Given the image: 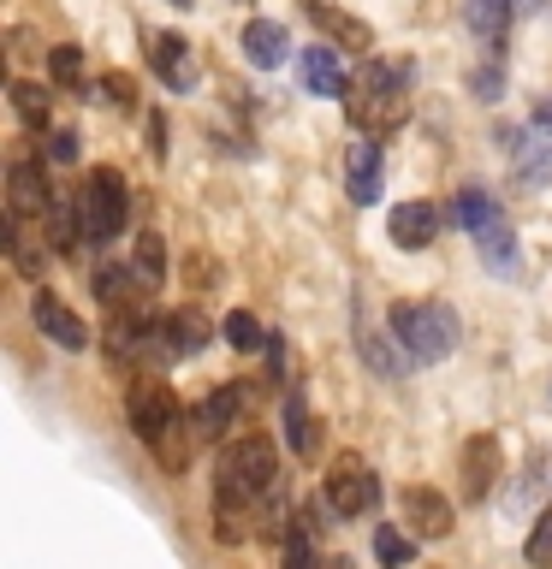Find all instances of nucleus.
Masks as SVG:
<instances>
[{
    "instance_id": "obj_1",
    "label": "nucleus",
    "mask_w": 552,
    "mask_h": 569,
    "mask_svg": "<svg viewBox=\"0 0 552 569\" xmlns=\"http://www.w3.org/2000/svg\"><path fill=\"white\" fill-rule=\"evenodd\" d=\"M345 113L356 131H398L410 119V71L404 66H386V60H368L356 78L345 83Z\"/></svg>"
},
{
    "instance_id": "obj_2",
    "label": "nucleus",
    "mask_w": 552,
    "mask_h": 569,
    "mask_svg": "<svg viewBox=\"0 0 552 569\" xmlns=\"http://www.w3.org/2000/svg\"><path fill=\"white\" fill-rule=\"evenodd\" d=\"M386 327L398 332L404 356H416V362H445V356L457 350V338H463L452 302H392Z\"/></svg>"
},
{
    "instance_id": "obj_3",
    "label": "nucleus",
    "mask_w": 552,
    "mask_h": 569,
    "mask_svg": "<svg viewBox=\"0 0 552 569\" xmlns=\"http://www.w3.org/2000/svg\"><path fill=\"white\" fill-rule=\"evenodd\" d=\"M457 220H463V231L475 238V249H481V261L493 267V273H516V243H511V220H505V208L493 202L487 190H457Z\"/></svg>"
},
{
    "instance_id": "obj_4",
    "label": "nucleus",
    "mask_w": 552,
    "mask_h": 569,
    "mask_svg": "<svg viewBox=\"0 0 552 569\" xmlns=\"http://www.w3.org/2000/svg\"><path fill=\"white\" fill-rule=\"evenodd\" d=\"M220 480L226 487H238V492H274V480H279V451H274V439H262V433H244V439H231L226 451H220Z\"/></svg>"
},
{
    "instance_id": "obj_5",
    "label": "nucleus",
    "mask_w": 552,
    "mask_h": 569,
    "mask_svg": "<svg viewBox=\"0 0 552 569\" xmlns=\"http://www.w3.org/2000/svg\"><path fill=\"white\" fill-rule=\"evenodd\" d=\"M125 213H131V202H125V178L114 167H96V178L83 184V238L114 243L125 231Z\"/></svg>"
},
{
    "instance_id": "obj_6",
    "label": "nucleus",
    "mask_w": 552,
    "mask_h": 569,
    "mask_svg": "<svg viewBox=\"0 0 552 569\" xmlns=\"http://www.w3.org/2000/svg\"><path fill=\"white\" fill-rule=\"evenodd\" d=\"M125 416H131L137 439H149V445H155V439L178 421V398H172V386H167V380H155V373H137L131 391H125Z\"/></svg>"
},
{
    "instance_id": "obj_7",
    "label": "nucleus",
    "mask_w": 552,
    "mask_h": 569,
    "mask_svg": "<svg viewBox=\"0 0 552 569\" xmlns=\"http://www.w3.org/2000/svg\"><path fill=\"white\" fill-rule=\"evenodd\" d=\"M511 167H516V178H523V184H552V101L534 107L529 124L516 131Z\"/></svg>"
},
{
    "instance_id": "obj_8",
    "label": "nucleus",
    "mask_w": 552,
    "mask_h": 569,
    "mask_svg": "<svg viewBox=\"0 0 552 569\" xmlns=\"http://www.w3.org/2000/svg\"><path fill=\"white\" fill-rule=\"evenodd\" d=\"M374 498H381V480H374L356 457H338L333 475H327V505H333V516H368Z\"/></svg>"
},
{
    "instance_id": "obj_9",
    "label": "nucleus",
    "mask_w": 552,
    "mask_h": 569,
    "mask_svg": "<svg viewBox=\"0 0 552 569\" xmlns=\"http://www.w3.org/2000/svg\"><path fill=\"white\" fill-rule=\"evenodd\" d=\"M499 469H505V451H499L493 433H475L463 445V492H470V505H481L499 487Z\"/></svg>"
},
{
    "instance_id": "obj_10",
    "label": "nucleus",
    "mask_w": 552,
    "mask_h": 569,
    "mask_svg": "<svg viewBox=\"0 0 552 569\" xmlns=\"http://www.w3.org/2000/svg\"><path fill=\"white\" fill-rule=\"evenodd\" d=\"M208 439H214V433H208V421H203V409H196V416H190V421H185V416H178V421L167 427V433H160V439H155V457H160V462H167V469H172V475H185V469H190V457H196V451H203V445H208Z\"/></svg>"
},
{
    "instance_id": "obj_11",
    "label": "nucleus",
    "mask_w": 552,
    "mask_h": 569,
    "mask_svg": "<svg viewBox=\"0 0 552 569\" xmlns=\"http://www.w3.org/2000/svg\"><path fill=\"white\" fill-rule=\"evenodd\" d=\"M149 66L160 71V83H167V89H190V83H196L190 42H185V36H172V30L149 36Z\"/></svg>"
},
{
    "instance_id": "obj_12",
    "label": "nucleus",
    "mask_w": 552,
    "mask_h": 569,
    "mask_svg": "<svg viewBox=\"0 0 552 569\" xmlns=\"http://www.w3.org/2000/svg\"><path fill=\"white\" fill-rule=\"evenodd\" d=\"M511 12H516V0H470V7H463V24H470V36L487 53H505Z\"/></svg>"
},
{
    "instance_id": "obj_13",
    "label": "nucleus",
    "mask_w": 552,
    "mask_h": 569,
    "mask_svg": "<svg viewBox=\"0 0 552 569\" xmlns=\"http://www.w3.org/2000/svg\"><path fill=\"white\" fill-rule=\"evenodd\" d=\"M434 231H440V213L427 202H398V208H392V220H386V238L398 249H427V243H434Z\"/></svg>"
},
{
    "instance_id": "obj_14",
    "label": "nucleus",
    "mask_w": 552,
    "mask_h": 569,
    "mask_svg": "<svg viewBox=\"0 0 552 569\" xmlns=\"http://www.w3.org/2000/svg\"><path fill=\"white\" fill-rule=\"evenodd\" d=\"M303 7H309V18L321 24V36H333L338 48H351V53H368L374 48V30L363 24V18L338 12V7H327V0H303Z\"/></svg>"
},
{
    "instance_id": "obj_15",
    "label": "nucleus",
    "mask_w": 552,
    "mask_h": 569,
    "mask_svg": "<svg viewBox=\"0 0 552 569\" xmlns=\"http://www.w3.org/2000/svg\"><path fill=\"white\" fill-rule=\"evenodd\" d=\"M7 184H12V213H18V220H42V213L53 208L48 178H42V167H36V160H18Z\"/></svg>"
},
{
    "instance_id": "obj_16",
    "label": "nucleus",
    "mask_w": 552,
    "mask_h": 569,
    "mask_svg": "<svg viewBox=\"0 0 552 569\" xmlns=\"http://www.w3.org/2000/svg\"><path fill=\"white\" fill-rule=\"evenodd\" d=\"M36 327H42V332H48L60 350H83V345H89V327H83V320L66 309L60 297H48V291L36 297Z\"/></svg>"
},
{
    "instance_id": "obj_17",
    "label": "nucleus",
    "mask_w": 552,
    "mask_h": 569,
    "mask_svg": "<svg viewBox=\"0 0 552 569\" xmlns=\"http://www.w3.org/2000/svg\"><path fill=\"white\" fill-rule=\"evenodd\" d=\"M404 516L416 522V533H427V540H445V533H452V505H445L434 487H404Z\"/></svg>"
},
{
    "instance_id": "obj_18",
    "label": "nucleus",
    "mask_w": 552,
    "mask_h": 569,
    "mask_svg": "<svg viewBox=\"0 0 552 569\" xmlns=\"http://www.w3.org/2000/svg\"><path fill=\"white\" fill-rule=\"evenodd\" d=\"M392 338H398V332H392ZM392 338H386V332H374L368 320L356 315V350H363V362L381 373V380H404V368L416 362V356H398V350H392Z\"/></svg>"
},
{
    "instance_id": "obj_19",
    "label": "nucleus",
    "mask_w": 552,
    "mask_h": 569,
    "mask_svg": "<svg viewBox=\"0 0 552 569\" xmlns=\"http://www.w3.org/2000/svg\"><path fill=\"white\" fill-rule=\"evenodd\" d=\"M345 172H351V202L356 208L381 202V142H351Z\"/></svg>"
},
{
    "instance_id": "obj_20",
    "label": "nucleus",
    "mask_w": 552,
    "mask_h": 569,
    "mask_svg": "<svg viewBox=\"0 0 552 569\" xmlns=\"http://www.w3.org/2000/svg\"><path fill=\"white\" fill-rule=\"evenodd\" d=\"M285 48H292V36H285V24H274V18H256V24L244 30V53H249V66H262V71L285 66Z\"/></svg>"
},
{
    "instance_id": "obj_21",
    "label": "nucleus",
    "mask_w": 552,
    "mask_h": 569,
    "mask_svg": "<svg viewBox=\"0 0 552 569\" xmlns=\"http://www.w3.org/2000/svg\"><path fill=\"white\" fill-rule=\"evenodd\" d=\"M303 83H309V96H345V71H338L333 48H303Z\"/></svg>"
},
{
    "instance_id": "obj_22",
    "label": "nucleus",
    "mask_w": 552,
    "mask_h": 569,
    "mask_svg": "<svg viewBox=\"0 0 552 569\" xmlns=\"http://www.w3.org/2000/svg\"><path fill=\"white\" fill-rule=\"evenodd\" d=\"M244 409H249V398H244V391H238V386H220V391H214V398L203 403V421H208V433H214V439H220V433H231V427L244 421Z\"/></svg>"
},
{
    "instance_id": "obj_23",
    "label": "nucleus",
    "mask_w": 552,
    "mask_h": 569,
    "mask_svg": "<svg viewBox=\"0 0 552 569\" xmlns=\"http://www.w3.org/2000/svg\"><path fill=\"white\" fill-rule=\"evenodd\" d=\"M167 338H172L178 356H196V350L208 345V320L196 315V309H178V315H167Z\"/></svg>"
},
{
    "instance_id": "obj_24",
    "label": "nucleus",
    "mask_w": 552,
    "mask_h": 569,
    "mask_svg": "<svg viewBox=\"0 0 552 569\" xmlns=\"http://www.w3.org/2000/svg\"><path fill=\"white\" fill-rule=\"evenodd\" d=\"M42 226H48V238L42 243H53V249H60V256H71V249H78V238H83V220H78V213H71V202H53L48 213H42Z\"/></svg>"
},
{
    "instance_id": "obj_25",
    "label": "nucleus",
    "mask_w": 552,
    "mask_h": 569,
    "mask_svg": "<svg viewBox=\"0 0 552 569\" xmlns=\"http://www.w3.org/2000/svg\"><path fill=\"white\" fill-rule=\"evenodd\" d=\"M285 439H292V451H297V457H309V451H315V421H309V409H303L297 391H285Z\"/></svg>"
},
{
    "instance_id": "obj_26",
    "label": "nucleus",
    "mask_w": 552,
    "mask_h": 569,
    "mask_svg": "<svg viewBox=\"0 0 552 569\" xmlns=\"http://www.w3.org/2000/svg\"><path fill=\"white\" fill-rule=\"evenodd\" d=\"M12 107L30 131H48V89L42 83H12Z\"/></svg>"
},
{
    "instance_id": "obj_27",
    "label": "nucleus",
    "mask_w": 552,
    "mask_h": 569,
    "mask_svg": "<svg viewBox=\"0 0 552 569\" xmlns=\"http://www.w3.org/2000/svg\"><path fill=\"white\" fill-rule=\"evenodd\" d=\"M7 256H12V267H18L24 279H36V273H42V249H36V243L24 238V231H18V213L7 220Z\"/></svg>"
},
{
    "instance_id": "obj_28",
    "label": "nucleus",
    "mask_w": 552,
    "mask_h": 569,
    "mask_svg": "<svg viewBox=\"0 0 552 569\" xmlns=\"http://www.w3.org/2000/svg\"><path fill=\"white\" fill-rule=\"evenodd\" d=\"M374 558L392 563V569H404L410 558H416V546H410V540H404V533L392 528V522H381V528H374Z\"/></svg>"
},
{
    "instance_id": "obj_29",
    "label": "nucleus",
    "mask_w": 552,
    "mask_h": 569,
    "mask_svg": "<svg viewBox=\"0 0 552 569\" xmlns=\"http://www.w3.org/2000/svg\"><path fill=\"white\" fill-rule=\"evenodd\" d=\"M220 332H226V345H231V350H262V345H267L262 320H256V315H244V309H238V315H226V327H220Z\"/></svg>"
},
{
    "instance_id": "obj_30",
    "label": "nucleus",
    "mask_w": 552,
    "mask_h": 569,
    "mask_svg": "<svg viewBox=\"0 0 552 569\" xmlns=\"http://www.w3.org/2000/svg\"><path fill=\"white\" fill-rule=\"evenodd\" d=\"M137 273L149 284H160V273H167V249H160L155 231H142V238H137Z\"/></svg>"
},
{
    "instance_id": "obj_31",
    "label": "nucleus",
    "mask_w": 552,
    "mask_h": 569,
    "mask_svg": "<svg viewBox=\"0 0 552 569\" xmlns=\"http://www.w3.org/2000/svg\"><path fill=\"white\" fill-rule=\"evenodd\" d=\"M470 83H475L481 101H499V89H505V53H487V66H481Z\"/></svg>"
},
{
    "instance_id": "obj_32",
    "label": "nucleus",
    "mask_w": 552,
    "mask_h": 569,
    "mask_svg": "<svg viewBox=\"0 0 552 569\" xmlns=\"http://www.w3.org/2000/svg\"><path fill=\"white\" fill-rule=\"evenodd\" d=\"M529 563L534 569H552V510L529 528Z\"/></svg>"
},
{
    "instance_id": "obj_33",
    "label": "nucleus",
    "mask_w": 552,
    "mask_h": 569,
    "mask_svg": "<svg viewBox=\"0 0 552 569\" xmlns=\"http://www.w3.org/2000/svg\"><path fill=\"white\" fill-rule=\"evenodd\" d=\"M279 569H321V563H315V551H309V533H285Z\"/></svg>"
},
{
    "instance_id": "obj_34",
    "label": "nucleus",
    "mask_w": 552,
    "mask_h": 569,
    "mask_svg": "<svg viewBox=\"0 0 552 569\" xmlns=\"http://www.w3.org/2000/svg\"><path fill=\"white\" fill-rule=\"evenodd\" d=\"M48 71H53L60 83H78V78H83V53H78V48H53V53H48Z\"/></svg>"
},
{
    "instance_id": "obj_35",
    "label": "nucleus",
    "mask_w": 552,
    "mask_h": 569,
    "mask_svg": "<svg viewBox=\"0 0 552 569\" xmlns=\"http://www.w3.org/2000/svg\"><path fill=\"white\" fill-rule=\"evenodd\" d=\"M48 154L60 160V167H71V160H78V131H53L48 137Z\"/></svg>"
},
{
    "instance_id": "obj_36",
    "label": "nucleus",
    "mask_w": 552,
    "mask_h": 569,
    "mask_svg": "<svg viewBox=\"0 0 552 569\" xmlns=\"http://www.w3.org/2000/svg\"><path fill=\"white\" fill-rule=\"evenodd\" d=\"M101 89H107V96H114L119 107H131V78H119V71H114V78H107Z\"/></svg>"
},
{
    "instance_id": "obj_37",
    "label": "nucleus",
    "mask_w": 552,
    "mask_h": 569,
    "mask_svg": "<svg viewBox=\"0 0 552 569\" xmlns=\"http://www.w3.org/2000/svg\"><path fill=\"white\" fill-rule=\"evenodd\" d=\"M546 7V0H516V12H541Z\"/></svg>"
},
{
    "instance_id": "obj_38",
    "label": "nucleus",
    "mask_w": 552,
    "mask_h": 569,
    "mask_svg": "<svg viewBox=\"0 0 552 569\" xmlns=\"http://www.w3.org/2000/svg\"><path fill=\"white\" fill-rule=\"evenodd\" d=\"M321 569H351V558H327V563H321Z\"/></svg>"
},
{
    "instance_id": "obj_39",
    "label": "nucleus",
    "mask_w": 552,
    "mask_h": 569,
    "mask_svg": "<svg viewBox=\"0 0 552 569\" xmlns=\"http://www.w3.org/2000/svg\"><path fill=\"white\" fill-rule=\"evenodd\" d=\"M167 7H190V0H167Z\"/></svg>"
}]
</instances>
